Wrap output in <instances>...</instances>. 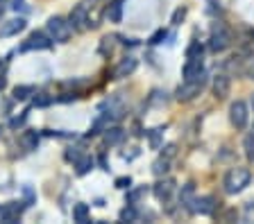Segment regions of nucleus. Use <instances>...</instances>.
<instances>
[{
    "label": "nucleus",
    "mask_w": 254,
    "mask_h": 224,
    "mask_svg": "<svg viewBox=\"0 0 254 224\" xmlns=\"http://www.w3.org/2000/svg\"><path fill=\"white\" fill-rule=\"evenodd\" d=\"M197 54H202V45L200 41H193L189 45V50H186V57H197Z\"/></svg>",
    "instance_id": "nucleus-33"
},
{
    "label": "nucleus",
    "mask_w": 254,
    "mask_h": 224,
    "mask_svg": "<svg viewBox=\"0 0 254 224\" xmlns=\"http://www.w3.org/2000/svg\"><path fill=\"white\" fill-rule=\"evenodd\" d=\"M204 84H206V73L202 70L197 77H193V80H184L180 84V89L175 91V97L180 102H190L193 97H197L202 93V89H204Z\"/></svg>",
    "instance_id": "nucleus-2"
},
{
    "label": "nucleus",
    "mask_w": 254,
    "mask_h": 224,
    "mask_svg": "<svg viewBox=\"0 0 254 224\" xmlns=\"http://www.w3.org/2000/svg\"><path fill=\"white\" fill-rule=\"evenodd\" d=\"M43 136H50V138H75V134L70 132H55V129H46V132H41Z\"/></svg>",
    "instance_id": "nucleus-30"
},
{
    "label": "nucleus",
    "mask_w": 254,
    "mask_h": 224,
    "mask_svg": "<svg viewBox=\"0 0 254 224\" xmlns=\"http://www.w3.org/2000/svg\"><path fill=\"white\" fill-rule=\"evenodd\" d=\"M53 48V39L43 32H32L27 37V41L21 45V52H27V50H50Z\"/></svg>",
    "instance_id": "nucleus-7"
},
{
    "label": "nucleus",
    "mask_w": 254,
    "mask_h": 224,
    "mask_svg": "<svg viewBox=\"0 0 254 224\" xmlns=\"http://www.w3.org/2000/svg\"><path fill=\"white\" fill-rule=\"evenodd\" d=\"M121 220H123V222H136V220H138L136 204H127V206L121 211Z\"/></svg>",
    "instance_id": "nucleus-22"
},
{
    "label": "nucleus",
    "mask_w": 254,
    "mask_h": 224,
    "mask_svg": "<svg viewBox=\"0 0 254 224\" xmlns=\"http://www.w3.org/2000/svg\"><path fill=\"white\" fill-rule=\"evenodd\" d=\"M148 195V186H141V188H134V190L127 192V197H125V204H136L141 197H145Z\"/></svg>",
    "instance_id": "nucleus-24"
},
{
    "label": "nucleus",
    "mask_w": 254,
    "mask_h": 224,
    "mask_svg": "<svg viewBox=\"0 0 254 224\" xmlns=\"http://www.w3.org/2000/svg\"><path fill=\"white\" fill-rule=\"evenodd\" d=\"M5 84H7V77H5V70H2V73H0V91L5 89Z\"/></svg>",
    "instance_id": "nucleus-42"
},
{
    "label": "nucleus",
    "mask_w": 254,
    "mask_h": 224,
    "mask_svg": "<svg viewBox=\"0 0 254 224\" xmlns=\"http://www.w3.org/2000/svg\"><path fill=\"white\" fill-rule=\"evenodd\" d=\"M229 91H232V80H229V75H218V77H213V95L218 97V100H225V97L229 95Z\"/></svg>",
    "instance_id": "nucleus-11"
},
{
    "label": "nucleus",
    "mask_w": 254,
    "mask_h": 224,
    "mask_svg": "<svg viewBox=\"0 0 254 224\" xmlns=\"http://www.w3.org/2000/svg\"><path fill=\"white\" fill-rule=\"evenodd\" d=\"M229 120L236 129H245L248 127V120H250V113H248V104L241 100L232 102V107H229Z\"/></svg>",
    "instance_id": "nucleus-6"
},
{
    "label": "nucleus",
    "mask_w": 254,
    "mask_h": 224,
    "mask_svg": "<svg viewBox=\"0 0 254 224\" xmlns=\"http://www.w3.org/2000/svg\"><path fill=\"white\" fill-rule=\"evenodd\" d=\"M245 75H248L250 80H254V61H252V64H250V66H248V70H245Z\"/></svg>",
    "instance_id": "nucleus-41"
},
{
    "label": "nucleus",
    "mask_w": 254,
    "mask_h": 224,
    "mask_svg": "<svg viewBox=\"0 0 254 224\" xmlns=\"http://www.w3.org/2000/svg\"><path fill=\"white\" fill-rule=\"evenodd\" d=\"M245 156H248L250 161H254V134H250V136H245Z\"/></svg>",
    "instance_id": "nucleus-28"
},
{
    "label": "nucleus",
    "mask_w": 254,
    "mask_h": 224,
    "mask_svg": "<svg viewBox=\"0 0 254 224\" xmlns=\"http://www.w3.org/2000/svg\"><path fill=\"white\" fill-rule=\"evenodd\" d=\"M232 43V34L227 32V27L222 23H213L211 25V39H209V50L211 52H222L229 48Z\"/></svg>",
    "instance_id": "nucleus-4"
},
{
    "label": "nucleus",
    "mask_w": 254,
    "mask_h": 224,
    "mask_svg": "<svg viewBox=\"0 0 254 224\" xmlns=\"http://www.w3.org/2000/svg\"><path fill=\"white\" fill-rule=\"evenodd\" d=\"M34 86H16L14 89V100L16 102H23V100H27L30 95H34Z\"/></svg>",
    "instance_id": "nucleus-23"
},
{
    "label": "nucleus",
    "mask_w": 254,
    "mask_h": 224,
    "mask_svg": "<svg viewBox=\"0 0 254 224\" xmlns=\"http://www.w3.org/2000/svg\"><path fill=\"white\" fill-rule=\"evenodd\" d=\"M39 138H41V132L27 129V132L21 136V145H23V149H27V152H34V149L39 147Z\"/></svg>",
    "instance_id": "nucleus-16"
},
{
    "label": "nucleus",
    "mask_w": 254,
    "mask_h": 224,
    "mask_svg": "<svg viewBox=\"0 0 254 224\" xmlns=\"http://www.w3.org/2000/svg\"><path fill=\"white\" fill-rule=\"evenodd\" d=\"M27 27L25 18H11V21H7L5 25L0 27V37H14V34L23 32Z\"/></svg>",
    "instance_id": "nucleus-14"
},
{
    "label": "nucleus",
    "mask_w": 254,
    "mask_h": 224,
    "mask_svg": "<svg viewBox=\"0 0 254 224\" xmlns=\"http://www.w3.org/2000/svg\"><path fill=\"white\" fill-rule=\"evenodd\" d=\"M89 0H84V2H79V5L73 7V11H70V25L75 27V30H86V27H93V23H91L89 18Z\"/></svg>",
    "instance_id": "nucleus-5"
},
{
    "label": "nucleus",
    "mask_w": 254,
    "mask_h": 224,
    "mask_svg": "<svg viewBox=\"0 0 254 224\" xmlns=\"http://www.w3.org/2000/svg\"><path fill=\"white\" fill-rule=\"evenodd\" d=\"M193 197H195V183H186V186H182V190H180V204L182 206H189V204L193 202Z\"/></svg>",
    "instance_id": "nucleus-19"
},
{
    "label": "nucleus",
    "mask_w": 254,
    "mask_h": 224,
    "mask_svg": "<svg viewBox=\"0 0 254 224\" xmlns=\"http://www.w3.org/2000/svg\"><path fill=\"white\" fill-rule=\"evenodd\" d=\"M138 61L134 57H125L121 61V64L116 66V70H114V80H125V77H129V75L136 70Z\"/></svg>",
    "instance_id": "nucleus-12"
},
{
    "label": "nucleus",
    "mask_w": 254,
    "mask_h": 224,
    "mask_svg": "<svg viewBox=\"0 0 254 224\" xmlns=\"http://www.w3.org/2000/svg\"><path fill=\"white\" fill-rule=\"evenodd\" d=\"M252 39H254V30H252Z\"/></svg>",
    "instance_id": "nucleus-45"
},
{
    "label": "nucleus",
    "mask_w": 254,
    "mask_h": 224,
    "mask_svg": "<svg viewBox=\"0 0 254 224\" xmlns=\"http://www.w3.org/2000/svg\"><path fill=\"white\" fill-rule=\"evenodd\" d=\"M123 2L125 0H114L107 5V11H105V18L109 23H121L123 21Z\"/></svg>",
    "instance_id": "nucleus-15"
},
{
    "label": "nucleus",
    "mask_w": 254,
    "mask_h": 224,
    "mask_svg": "<svg viewBox=\"0 0 254 224\" xmlns=\"http://www.w3.org/2000/svg\"><path fill=\"white\" fill-rule=\"evenodd\" d=\"M73 220L75 222H89V206H86V204H75Z\"/></svg>",
    "instance_id": "nucleus-21"
},
{
    "label": "nucleus",
    "mask_w": 254,
    "mask_h": 224,
    "mask_svg": "<svg viewBox=\"0 0 254 224\" xmlns=\"http://www.w3.org/2000/svg\"><path fill=\"white\" fill-rule=\"evenodd\" d=\"M0 132H2V129H0Z\"/></svg>",
    "instance_id": "nucleus-46"
},
{
    "label": "nucleus",
    "mask_w": 254,
    "mask_h": 224,
    "mask_svg": "<svg viewBox=\"0 0 254 224\" xmlns=\"http://www.w3.org/2000/svg\"><path fill=\"white\" fill-rule=\"evenodd\" d=\"M27 116H30V111H27V109H25V111H23V113H21V116H16V118H11V123H9V127H11V129H21V127H23V125H25V123H27Z\"/></svg>",
    "instance_id": "nucleus-27"
},
{
    "label": "nucleus",
    "mask_w": 254,
    "mask_h": 224,
    "mask_svg": "<svg viewBox=\"0 0 254 224\" xmlns=\"http://www.w3.org/2000/svg\"><path fill=\"white\" fill-rule=\"evenodd\" d=\"M123 43H125V45H129V48H134V45H138V41H136V39H125V41H123Z\"/></svg>",
    "instance_id": "nucleus-43"
},
{
    "label": "nucleus",
    "mask_w": 254,
    "mask_h": 224,
    "mask_svg": "<svg viewBox=\"0 0 254 224\" xmlns=\"http://www.w3.org/2000/svg\"><path fill=\"white\" fill-rule=\"evenodd\" d=\"M202 68H204L202 54H197V57H186V64H184L182 75H184V80H193V77H197V75L202 73Z\"/></svg>",
    "instance_id": "nucleus-10"
},
{
    "label": "nucleus",
    "mask_w": 254,
    "mask_h": 224,
    "mask_svg": "<svg viewBox=\"0 0 254 224\" xmlns=\"http://www.w3.org/2000/svg\"><path fill=\"white\" fill-rule=\"evenodd\" d=\"M168 37V30H164V27H161V30H157V32L152 34V37H150V45H159V43H164V39Z\"/></svg>",
    "instance_id": "nucleus-29"
},
{
    "label": "nucleus",
    "mask_w": 254,
    "mask_h": 224,
    "mask_svg": "<svg viewBox=\"0 0 254 224\" xmlns=\"http://www.w3.org/2000/svg\"><path fill=\"white\" fill-rule=\"evenodd\" d=\"M184 16H186V9H184V7H180V9L173 14V25H180V23L184 21Z\"/></svg>",
    "instance_id": "nucleus-37"
},
{
    "label": "nucleus",
    "mask_w": 254,
    "mask_h": 224,
    "mask_svg": "<svg viewBox=\"0 0 254 224\" xmlns=\"http://www.w3.org/2000/svg\"><path fill=\"white\" fill-rule=\"evenodd\" d=\"M250 181H252L250 170H245V168H234V170H229L227 175H225L222 186H225L227 195H238V192H243L245 188L250 186Z\"/></svg>",
    "instance_id": "nucleus-1"
},
{
    "label": "nucleus",
    "mask_w": 254,
    "mask_h": 224,
    "mask_svg": "<svg viewBox=\"0 0 254 224\" xmlns=\"http://www.w3.org/2000/svg\"><path fill=\"white\" fill-rule=\"evenodd\" d=\"M150 104H166V93L154 91L152 95H150Z\"/></svg>",
    "instance_id": "nucleus-34"
},
{
    "label": "nucleus",
    "mask_w": 254,
    "mask_h": 224,
    "mask_svg": "<svg viewBox=\"0 0 254 224\" xmlns=\"http://www.w3.org/2000/svg\"><path fill=\"white\" fill-rule=\"evenodd\" d=\"M46 30H48V37L53 39V41L66 43L70 39L73 25H70V21H66V18H62V16H53V18H48Z\"/></svg>",
    "instance_id": "nucleus-3"
},
{
    "label": "nucleus",
    "mask_w": 254,
    "mask_h": 224,
    "mask_svg": "<svg viewBox=\"0 0 254 224\" xmlns=\"http://www.w3.org/2000/svg\"><path fill=\"white\" fill-rule=\"evenodd\" d=\"M123 138H125V129L123 127H111L109 125L105 129V145H109V147L111 145H118Z\"/></svg>",
    "instance_id": "nucleus-17"
},
{
    "label": "nucleus",
    "mask_w": 254,
    "mask_h": 224,
    "mask_svg": "<svg viewBox=\"0 0 254 224\" xmlns=\"http://www.w3.org/2000/svg\"><path fill=\"white\" fill-rule=\"evenodd\" d=\"M5 9H7V0H0V16L5 14Z\"/></svg>",
    "instance_id": "nucleus-44"
},
{
    "label": "nucleus",
    "mask_w": 254,
    "mask_h": 224,
    "mask_svg": "<svg viewBox=\"0 0 254 224\" xmlns=\"http://www.w3.org/2000/svg\"><path fill=\"white\" fill-rule=\"evenodd\" d=\"M175 154V145H168V147H166V152L161 156H166V159H170V156Z\"/></svg>",
    "instance_id": "nucleus-40"
},
{
    "label": "nucleus",
    "mask_w": 254,
    "mask_h": 224,
    "mask_svg": "<svg viewBox=\"0 0 254 224\" xmlns=\"http://www.w3.org/2000/svg\"><path fill=\"white\" fill-rule=\"evenodd\" d=\"M53 102H55V95H37L32 100V104H34V107H48V104H53Z\"/></svg>",
    "instance_id": "nucleus-31"
},
{
    "label": "nucleus",
    "mask_w": 254,
    "mask_h": 224,
    "mask_svg": "<svg viewBox=\"0 0 254 224\" xmlns=\"http://www.w3.org/2000/svg\"><path fill=\"white\" fill-rule=\"evenodd\" d=\"M98 52H100L102 57H109V54L114 52V37H102V41H100V48H98Z\"/></svg>",
    "instance_id": "nucleus-26"
},
{
    "label": "nucleus",
    "mask_w": 254,
    "mask_h": 224,
    "mask_svg": "<svg viewBox=\"0 0 254 224\" xmlns=\"http://www.w3.org/2000/svg\"><path fill=\"white\" fill-rule=\"evenodd\" d=\"M27 208V204H18V202H9L7 206L0 208V222L5 224H14L18 222V218H21V213Z\"/></svg>",
    "instance_id": "nucleus-9"
},
{
    "label": "nucleus",
    "mask_w": 254,
    "mask_h": 224,
    "mask_svg": "<svg viewBox=\"0 0 254 224\" xmlns=\"http://www.w3.org/2000/svg\"><path fill=\"white\" fill-rule=\"evenodd\" d=\"M170 159H166V156H161V159H157V161H154V163H152V172H154V175H157V177H161V175H166V172H168L170 170Z\"/></svg>",
    "instance_id": "nucleus-25"
},
{
    "label": "nucleus",
    "mask_w": 254,
    "mask_h": 224,
    "mask_svg": "<svg viewBox=\"0 0 254 224\" xmlns=\"http://www.w3.org/2000/svg\"><path fill=\"white\" fill-rule=\"evenodd\" d=\"M93 166H95V161L91 159V156H79L77 161H75V172H77V177H84V175H89L91 170H93Z\"/></svg>",
    "instance_id": "nucleus-18"
},
{
    "label": "nucleus",
    "mask_w": 254,
    "mask_h": 224,
    "mask_svg": "<svg viewBox=\"0 0 254 224\" xmlns=\"http://www.w3.org/2000/svg\"><path fill=\"white\" fill-rule=\"evenodd\" d=\"M218 202L216 197H211V195H204V197H193V202L189 204L190 213H197V215H211L213 211H216Z\"/></svg>",
    "instance_id": "nucleus-8"
},
{
    "label": "nucleus",
    "mask_w": 254,
    "mask_h": 224,
    "mask_svg": "<svg viewBox=\"0 0 254 224\" xmlns=\"http://www.w3.org/2000/svg\"><path fill=\"white\" fill-rule=\"evenodd\" d=\"M98 163H100V170L109 172V163H107V159H105V156H100V159H98Z\"/></svg>",
    "instance_id": "nucleus-39"
},
{
    "label": "nucleus",
    "mask_w": 254,
    "mask_h": 224,
    "mask_svg": "<svg viewBox=\"0 0 254 224\" xmlns=\"http://www.w3.org/2000/svg\"><path fill=\"white\" fill-rule=\"evenodd\" d=\"M220 11V2H218V0H209V9H206V11H209V14H213V11Z\"/></svg>",
    "instance_id": "nucleus-38"
},
{
    "label": "nucleus",
    "mask_w": 254,
    "mask_h": 224,
    "mask_svg": "<svg viewBox=\"0 0 254 224\" xmlns=\"http://www.w3.org/2000/svg\"><path fill=\"white\" fill-rule=\"evenodd\" d=\"M23 195H25V204L32 206L34 204V190H32V186H23Z\"/></svg>",
    "instance_id": "nucleus-36"
},
{
    "label": "nucleus",
    "mask_w": 254,
    "mask_h": 224,
    "mask_svg": "<svg viewBox=\"0 0 254 224\" xmlns=\"http://www.w3.org/2000/svg\"><path fill=\"white\" fill-rule=\"evenodd\" d=\"M129 186H132V179H129V177H118L116 179V188H121V190H129Z\"/></svg>",
    "instance_id": "nucleus-35"
},
{
    "label": "nucleus",
    "mask_w": 254,
    "mask_h": 224,
    "mask_svg": "<svg viewBox=\"0 0 254 224\" xmlns=\"http://www.w3.org/2000/svg\"><path fill=\"white\" fill-rule=\"evenodd\" d=\"M173 190H175V181H173V179H166V181H159V183H154V188H152L154 197H157L159 202H168V199H170V195H173Z\"/></svg>",
    "instance_id": "nucleus-13"
},
{
    "label": "nucleus",
    "mask_w": 254,
    "mask_h": 224,
    "mask_svg": "<svg viewBox=\"0 0 254 224\" xmlns=\"http://www.w3.org/2000/svg\"><path fill=\"white\" fill-rule=\"evenodd\" d=\"M148 140H150V147H152V149L161 147V140H164V127L150 129V132H148Z\"/></svg>",
    "instance_id": "nucleus-20"
},
{
    "label": "nucleus",
    "mask_w": 254,
    "mask_h": 224,
    "mask_svg": "<svg viewBox=\"0 0 254 224\" xmlns=\"http://www.w3.org/2000/svg\"><path fill=\"white\" fill-rule=\"evenodd\" d=\"M66 161H70V163H75V161L82 156V147H70V149H66Z\"/></svg>",
    "instance_id": "nucleus-32"
}]
</instances>
